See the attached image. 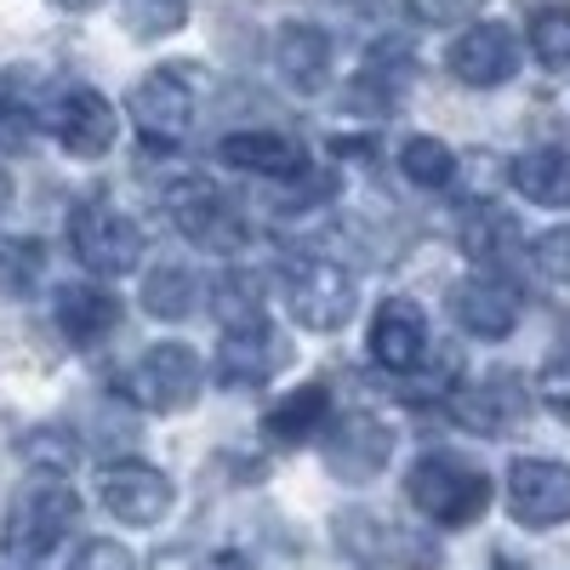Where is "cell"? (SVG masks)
<instances>
[{
  "label": "cell",
  "mask_w": 570,
  "mask_h": 570,
  "mask_svg": "<svg viewBox=\"0 0 570 570\" xmlns=\"http://www.w3.org/2000/svg\"><path fill=\"white\" fill-rule=\"evenodd\" d=\"M279 292H285V308L297 314V325L308 331H343L348 314H354V274L325 257V252H292L279 263Z\"/></svg>",
  "instance_id": "3957f363"
},
{
  "label": "cell",
  "mask_w": 570,
  "mask_h": 570,
  "mask_svg": "<svg viewBox=\"0 0 570 570\" xmlns=\"http://www.w3.org/2000/svg\"><path fill=\"white\" fill-rule=\"evenodd\" d=\"M217 160L252 177H279V183L308 177V149L285 131H234L217 142Z\"/></svg>",
  "instance_id": "e0dca14e"
},
{
  "label": "cell",
  "mask_w": 570,
  "mask_h": 570,
  "mask_svg": "<svg viewBox=\"0 0 570 570\" xmlns=\"http://www.w3.org/2000/svg\"><path fill=\"white\" fill-rule=\"evenodd\" d=\"M394 456V428L371 411H354L343 422L325 428V468L337 473V480L360 485V480H376V473L389 468Z\"/></svg>",
  "instance_id": "8fae6325"
},
{
  "label": "cell",
  "mask_w": 570,
  "mask_h": 570,
  "mask_svg": "<svg viewBox=\"0 0 570 570\" xmlns=\"http://www.w3.org/2000/svg\"><path fill=\"white\" fill-rule=\"evenodd\" d=\"M513 246H519L513 217H502L497 206H468V217H462V252L473 263H502Z\"/></svg>",
  "instance_id": "cb8c5ba5"
},
{
  "label": "cell",
  "mask_w": 570,
  "mask_h": 570,
  "mask_svg": "<svg viewBox=\"0 0 570 570\" xmlns=\"http://www.w3.org/2000/svg\"><path fill=\"white\" fill-rule=\"evenodd\" d=\"M508 513L525 531H548L570 519V468L548 456H519L508 468Z\"/></svg>",
  "instance_id": "30bf717a"
},
{
  "label": "cell",
  "mask_w": 570,
  "mask_h": 570,
  "mask_svg": "<svg viewBox=\"0 0 570 570\" xmlns=\"http://www.w3.org/2000/svg\"><path fill=\"white\" fill-rule=\"evenodd\" d=\"M519 314H525V297H519V285L502 279V274H468L451 292V320L480 343L508 337V331L519 325Z\"/></svg>",
  "instance_id": "7c38bea8"
},
{
  "label": "cell",
  "mask_w": 570,
  "mask_h": 570,
  "mask_svg": "<svg viewBox=\"0 0 570 570\" xmlns=\"http://www.w3.org/2000/svg\"><path fill=\"white\" fill-rule=\"evenodd\" d=\"M405 7L422 18V23H434V29H451V23H468L473 12L485 7V0H405Z\"/></svg>",
  "instance_id": "1f68e13d"
},
{
  "label": "cell",
  "mask_w": 570,
  "mask_h": 570,
  "mask_svg": "<svg viewBox=\"0 0 570 570\" xmlns=\"http://www.w3.org/2000/svg\"><path fill=\"white\" fill-rule=\"evenodd\" d=\"M69 570H137V559H131L120 542H109V537H91V542L69 559Z\"/></svg>",
  "instance_id": "4dcf8cb0"
},
{
  "label": "cell",
  "mask_w": 570,
  "mask_h": 570,
  "mask_svg": "<svg viewBox=\"0 0 570 570\" xmlns=\"http://www.w3.org/2000/svg\"><path fill=\"white\" fill-rule=\"evenodd\" d=\"M542 69H570V7H542L525 29Z\"/></svg>",
  "instance_id": "4316f807"
},
{
  "label": "cell",
  "mask_w": 570,
  "mask_h": 570,
  "mask_svg": "<svg viewBox=\"0 0 570 570\" xmlns=\"http://www.w3.org/2000/svg\"><path fill=\"white\" fill-rule=\"evenodd\" d=\"M98 497L120 525H160L171 508V480L149 462H109L98 473Z\"/></svg>",
  "instance_id": "4fadbf2b"
},
{
  "label": "cell",
  "mask_w": 570,
  "mask_h": 570,
  "mask_svg": "<svg viewBox=\"0 0 570 570\" xmlns=\"http://www.w3.org/2000/svg\"><path fill=\"white\" fill-rule=\"evenodd\" d=\"M400 171H405V183H416V188H445V183L456 177V155L445 149L440 137H411L405 149H400Z\"/></svg>",
  "instance_id": "d4e9b609"
},
{
  "label": "cell",
  "mask_w": 570,
  "mask_h": 570,
  "mask_svg": "<svg viewBox=\"0 0 570 570\" xmlns=\"http://www.w3.org/2000/svg\"><path fill=\"white\" fill-rule=\"evenodd\" d=\"M75 519H80V497L52 473H40V480L18 485L7 519H0V548L18 564H35L75 531Z\"/></svg>",
  "instance_id": "7a4b0ae2"
},
{
  "label": "cell",
  "mask_w": 570,
  "mask_h": 570,
  "mask_svg": "<svg viewBox=\"0 0 570 570\" xmlns=\"http://www.w3.org/2000/svg\"><path fill=\"white\" fill-rule=\"evenodd\" d=\"M405 497L422 519H434L445 531H462L491 508V480H485V468H473L456 451H428L405 473Z\"/></svg>",
  "instance_id": "6da1fadb"
},
{
  "label": "cell",
  "mask_w": 570,
  "mask_h": 570,
  "mask_svg": "<svg viewBox=\"0 0 570 570\" xmlns=\"http://www.w3.org/2000/svg\"><path fill=\"white\" fill-rule=\"evenodd\" d=\"M200 297H206V285L188 263H160V268L142 274V308L155 320H188L200 308Z\"/></svg>",
  "instance_id": "603a6c76"
},
{
  "label": "cell",
  "mask_w": 570,
  "mask_h": 570,
  "mask_svg": "<svg viewBox=\"0 0 570 570\" xmlns=\"http://www.w3.org/2000/svg\"><path fill=\"white\" fill-rule=\"evenodd\" d=\"M285 360H292V343L279 337V325L268 314H246V320L223 325L212 376H217V389H268Z\"/></svg>",
  "instance_id": "277c9868"
},
{
  "label": "cell",
  "mask_w": 570,
  "mask_h": 570,
  "mask_svg": "<svg viewBox=\"0 0 570 570\" xmlns=\"http://www.w3.org/2000/svg\"><path fill=\"white\" fill-rule=\"evenodd\" d=\"M445 63H451V75L462 86L491 91V86L513 80V69H519V35L508 23H473V29H462L451 40V58Z\"/></svg>",
  "instance_id": "9a60e30c"
},
{
  "label": "cell",
  "mask_w": 570,
  "mask_h": 570,
  "mask_svg": "<svg viewBox=\"0 0 570 570\" xmlns=\"http://www.w3.org/2000/svg\"><path fill=\"white\" fill-rule=\"evenodd\" d=\"M149 570H195V564H188V553H177V548H166V553H160V559H155Z\"/></svg>",
  "instance_id": "d6a6232c"
},
{
  "label": "cell",
  "mask_w": 570,
  "mask_h": 570,
  "mask_svg": "<svg viewBox=\"0 0 570 570\" xmlns=\"http://www.w3.org/2000/svg\"><path fill=\"white\" fill-rule=\"evenodd\" d=\"M46 268V246L29 240V234H0V292L7 297H23L29 285L40 279Z\"/></svg>",
  "instance_id": "484cf974"
},
{
  "label": "cell",
  "mask_w": 570,
  "mask_h": 570,
  "mask_svg": "<svg viewBox=\"0 0 570 570\" xmlns=\"http://www.w3.org/2000/svg\"><path fill=\"white\" fill-rule=\"evenodd\" d=\"M531 263H537V268H542L553 285H570V223L542 234V240L531 246Z\"/></svg>",
  "instance_id": "f1b7e54d"
},
{
  "label": "cell",
  "mask_w": 570,
  "mask_h": 570,
  "mask_svg": "<svg viewBox=\"0 0 570 570\" xmlns=\"http://www.w3.org/2000/svg\"><path fill=\"white\" fill-rule=\"evenodd\" d=\"M126 109L142 142L155 149H171V142L188 137V120H195V86H188V69H155L142 75L126 91Z\"/></svg>",
  "instance_id": "52a82bcc"
},
{
  "label": "cell",
  "mask_w": 570,
  "mask_h": 570,
  "mask_svg": "<svg viewBox=\"0 0 570 570\" xmlns=\"http://www.w3.org/2000/svg\"><path fill=\"white\" fill-rule=\"evenodd\" d=\"M537 400H542L559 422H570V354H559V360H548V365H542Z\"/></svg>",
  "instance_id": "f546056e"
},
{
  "label": "cell",
  "mask_w": 570,
  "mask_h": 570,
  "mask_svg": "<svg viewBox=\"0 0 570 570\" xmlns=\"http://www.w3.org/2000/svg\"><path fill=\"white\" fill-rule=\"evenodd\" d=\"M451 416L462 428H473V434H508V428L525 416V383L508 376V371H491L473 389L451 394Z\"/></svg>",
  "instance_id": "ac0fdd59"
},
{
  "label": "cell",
  "mask_w": 570,
  "mask_h": 570,
  "mask_svg": "<svg viewBox=\"0 0 570 570\" xmlns=\"http://www.w3.org/2000/svg\"><path fill=\"white\" fill-rule=\"evenodd\" d=\"M274 75L297 91V98H314L331 75V40L314 23H285L274 35Z\"/></svg>",
  "instance_id": "ffe728a7"
},
{
  "label": "cell",
  "mask_w": 570,
  "mask_h": 570,
  "mask_svg": "<svg viewBox=\"0 0 570 570\" xmlns=\"http://www.w3.org/2000/svg\"><path fill=\"white\" fill-rule=\"evenodd\" d=\"M371 360L394 371V376H411L428 365V320L411 297H389L371 320Z\"/></svg>",
  "instance_id": "2e32d148"
},
{
  "label": "cell",
  "mask_w": 570,
  "mask_h": 570,
  "mask_svg": "<svg viewBox=\"0 0 570 570\" xmlns=\"http://www.w3.org/2000/svg\"><path fill=\"white\" fill-rule=\"evenodd\" d=\"M120 23L137 40H160L188 23V0H120Z\"/></svg>",
  "instance_id": "83f0119b"
},
{
  "label": "cell",
  "mask_w": 570,
  "mask_h": 570,
  "mask_svg": "<svg viewBox=\"0 0 570 570\" xmlns=\"http://www.w3.org/2000/svg\"><path fill=\"white\" fill-rule=\"evenodd\" d=\"M52 7H63V12H91V7H104V0H52Z\"/></svg>",
  "instance_id": "836d02e7"
},
{
  "label": "cell",
  "mask_w": 570,
  "mask_h": 570,
  "mask_svg": "<svg viewBox=\"0 0 570 570\" xmlns=\"http://www.w3.org/2000/svg\"><path fill=\"white\" fill-rule=\"evenodd\" d=\"M513 188L525 195L531 206H570V149H531L513 160Z\"/></svg>",
  "instance_id": "7402d4cb"
},
{
  "label": "cell",
  "mask_w": 570,
  "mask_h": 570,
  "mask_svg": "<svg viewBox=\"0 0 570 570\" xmlns=\"http://www.w3.org/2000/svg\"><path fill=\"white\" fill-rule=\"evenodd\" d=\"M52 320H58V331H63L75 348H91V343H104L109 331H115L120 303L104 292V285L75 279V285H58V292H52Z\"/></svg>",
  "instance_id": "d6986e66"
},
{
  "label": "cell",
  "mask_w": 570,
  "mask_h": 570,
  "mask_svg": "<svg viewBox=\"0 0 570 570\" xmlns=\"http://www.w3.org/2000/svg\"><path fill=\"white\" fill-rule=\"evenodd\" d=\"M195 394H200V354L188 343H155L131 371V400L155 416L195 405Z\"/></svg>",
  "instance_id": "9c48e42d"
},
{
  "label": "cell",
  "mask_w": 570,
  "mask_h": 570,
  "mask_svg": "<svg viewBox=\"0 0 570 570\" xmlns=\"http://www.w3.org/2000/svg\"><path fill=\"white\" fill-rule=\"evenodd\" d=\"M12 200V177H7V166H0V206Z\"/></svg>",
  "instance_id": "e575fe53"
},
{
  "label": "cell",
  "mask_w": 570,
  "mask_h": 570,
  "mask_svg": "<svg viewBox=\"0 0 570 570\" xmlns=\"http://www.w3.org/2000/svg\"><path fill=\"white\" fill-rule=\"evenodd\" d=\"M115 104L104 98V91H91V86H69L58 109H52V137L63 142V149L75 160H98L115 149Z\"/></svg>",
  "instance_id": "5bb4252c"
},
{
  "label": "cell",
  "mask_w": 570,
  "mask_h": 570,
  "mask_svg": "<svg viewBox=\"0 0 570 570\" xmlns=\"http://www.w3.org/2000/svg\"><path fill=\"white\" fill-rule=\"evenodd\" d=\"M337 542L354 564H394V570H434L440 564V548L428 537L394 525L383 513H365V508H348L337 519Z\"/></svg>",
  "instance_id": "8992f818"
},
{
  "label": "cell",
  "mask_w": 570,
  "mask_h": 570,
  "mask_svg": "<svg viewBox=\"0 0 570 570\" xmlns=\"http://www.w3.org/2000/svg\"><path fill=\"white\" fill-rule=\"evenodd\" d=\"M69 246L91 274H131L142 263V228L109 200H86L69 217Z\"/></svg>",
  "instance_id": "5b68a950"
},
{
  "label": "cell",
  "mask_w": 570,
  "mask_h": 570,
  "mask_svg": "<svg viewBox=\"0 0 570 570\" xmlns=\"http://www.w3.org/2000/svg\"><path fill=\"white\" fill-rule=\"evenodd\" d=\"M325 422H331V389L325 383H303L297 394H285L279 405L263 411V434L274 445H308L325 434Z\"/></svg>",
  "instance_id": "44dd1931"
},
{
  "label": "cell",
  "mask_w": 570,
  "mask_h": 570,
  "mask_svg": "<svg viewBox=\"0 0 570 570\" xmlns=\"http://www.w3.org/2000/svg\"><path fill=\"white\" fill-rule=\"evenodd\" d=\"M166 212L200 252H234L240 246V217H234L228 195L212 177H177L166 188Z\"/></svg>",
  "instance_id": "ba28073f"
}]
</instances>
